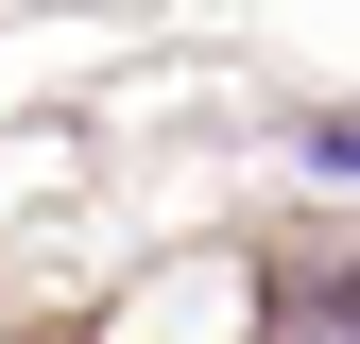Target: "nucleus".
<instances>
[{"label":"nucleus","instance_id":"nucleus-1","mask_svg":"<svg viewBox=\"0 0 360 344\" xmlns=\"http://www.w3.org/2000/svg\"><path fill=\"white\" fill-rule=\"evenodd\" d=\"M326 172H343V190H360V121H326Z\"/></svg>","mask_w":360,"mask_h":344}]
</instances>
